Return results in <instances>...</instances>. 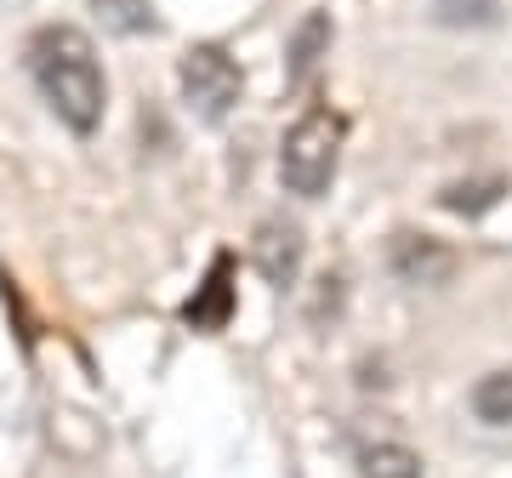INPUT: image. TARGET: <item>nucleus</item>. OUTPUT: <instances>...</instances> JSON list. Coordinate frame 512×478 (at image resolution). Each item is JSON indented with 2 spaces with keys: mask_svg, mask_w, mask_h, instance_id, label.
<instances>
[{
  "mask_svg": "<svg viewBox=\"0 0 512 478\" xmlns=\"http://www.w3.org/2000/svg\"><path fill=\"white\" fill-rule=\"evenodd\" d=\"M251 262L256 274L268 279V285H291L302 274V228L285 217H268L256 228V245H251Z\"/></svg>",
  "mask_w": 512,
  "mask_h": 478,
  "instance_id": "4",
  "label": "nucleus"
},
{
  "mask_svg": "<svg viewBox=\"0 0 512 478\" xmlns=\"http://www.w3.org/2000/svg\"><path fill=\"white\" fill-rule=\"evenodd\" d=\"M433 12H439V23H450V29H484V23H495L501 0H433Z\"/></svg>",
  "mask_w": 512,
  "mask_h": 478,
  "instance_id": "11",
  "label": "nucleus"
},
{
  "mask_svg": "<svg viewBox=\"0 0 512 478\" xmlns=\"http://www.w3.org/2000/svg\"><path fill=\"white\" fill-rule=\"evenodd\" d=\"M325 52H330V18H325V12H308V18L291 29V46H285V80H291L296 92L319 74Z\"/></svg>",
  "mask_w": 512,
  "mask_h": 478,
  "instance_id": "7",
  "label": "nucleus"
},
{
  "mask_svg": "<svg viewBox=\"0 0 512 478\" xmlns=\"http://www.w3.org/2000/svg\"><path fill=\"white\" fill-rule=\"evenodd\" d=\"M393 274L404 285H444V279L456 274V251L427 234H399L393 239Z\"/></svg>",
  "mask_w": 512,
  "mask_h": 478,
  "instance_id": "5",
  "label": "nucleus"
},
{
  "mask_svg": "<svg viewBox=\"0 0 512 478\" xmlns=\"http://www.w3.org/2000/svg\"><path fill=\"white\" fill-rule=\"evenodd\" d=\"M359 478H421V456L404 444H370L359 456Z\"/></svg>",
  "mask_w": 512,
  "mask_h": 478,
  "instance_id": "9",
  "label": "nucleus"
},
{
  "mask_svg": "<svg viewBox=\"0 0 512 478\" xmlns=\"http://www.w3.org/2000/svg\"><path fill=\"white\" fill-rule=\"evenodd\" d=\"M228 274H234V257L222 251V257L211 262L205 285L183 302V319L194 331H222V325H228V313H234V285H228Z\"/></svg>",
  "mask_w": 512,
  "mask_h": 478,
  "instance_id": "6",
  "label": "nucleus"
},
{
  "mask_svg": "<svg viewBox=\"0 0 512 478\" xmlns=\"http://www.w3.org/2000/svg\"><path fill=\"white\" fill-rule=\"evenodd\" d=\"M342 114L336 109H308L285 131L279 143V183L291 188L296 200H319L336 177V160H342Z\"/></svg>",
  "mask_w": 512,
  "mask_h": 478,
  "instance_id": "2",
  "label": "nucleus"
},
{
  "mask_svg": "<svg viewBox=\"0 0 512 478\" xmlns=\"http://www.w3.org/2000/svg\"><path fill=\"white\" fill-rule=\"evenodd\" d=\"M473 416L484 427H507L512 422V370H490L473 387Z\"/></svg>",
  "mask_w": 512,
  "mask_h": 478,
  "instance_id": "8",
  "label": "nucleus"
},
{
  "mask_svg": "<svg viewBox=\"0 0 512 478\" xmlns=\"http://www.w3.org/2000/svg\"><path fill=\"white\" fill-rule=\"evenodd\" d=\"M177 86H183L188 109L217 126V120L234 114L239 92H245V74H239V63L222 46H188L183 63H177Z\"/></svg>",
  "mask_w": 512,
  "mask_h": 478,
  "instance_id": "3",
  "label": "nucleus"
},
{
  "mask_svg": "<svg viewBox=\"0 0 512 478\" xmlns=\"http://www.w3.org/2000/svg\"><path fill=\"white\" fill-rule=\"evenodd\" d=\"M92 12L109 23L114 35H148L154 29V6L148 0H92Z\"/></svg>",
  "mask_w": 512,
  "mask_h": 478,
  "instance_id": "10",
  "label": "nucleus"
},
{
  "mask_svg": "<svg viewBox=\"0 0 512 478\" xmlns=\"http://www.w3.org/2000/svg\"><path fill=\"white\" fill-rule=\"evenodd\" d=\"M501 200V177H490V183H456V188H444V205L450 211H490V205Z\"/></svg>",
  "mask_w": 512,
  "mask_h": 478,
  "instance_id": "12",
  "label": "nucleus"
},
{
  "mask_svg": "<svg viewBox=\"0 0 512 478\" xmlns=\"http://www.w3.org/2000/svg\"><path fill=\"white\" fill-rule=\"evenodd\" d=\"M23 63L35 74L40 97L52 103V114L74 137H92L103 126V109H109V80H103V63H97V46L86 29L74 23H40L29 46H23Z\"/></svg>",
  "mask_w": 512,
  "mask_h": 478,
  "instance_id": "1",
  "label": "nucleus"
}]
</instances>
